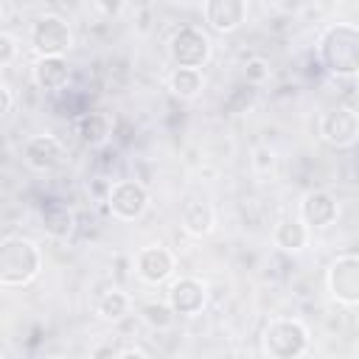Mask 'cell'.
I'll use <instances>...</instances> for the list:
<instances>
[{
	"label": "cell",
	"instance_id": "6da1fadb",
	"mask_svg": "<svg viewBox=\"0 0 359 359\" xmlns=\"http://www.w3.org/2000/svg\"><path fill=\"white\" fill-rule=\"evenodd\" d=\"M320 65L334 76H356L359 73V25L334 22L317 39Z\"/></svg>",
	"mask_w": 359,
	"mask_h": 359
},
{
	"label": "cell",
	"instance_id": "7a4b0ae2",
	"mask_svg": "<svg viewBox=\"0 0 359 359\" xmlns=\"http://www.w3.org/2000/svg\"><path fill=\"white\" fill-rule=\"evenodd\" d=\"M42 269L39 247L25 236H6L0 241V283L25 286Z\"/></svg>",
	"mask_w": 359,
	"mask_h": 359
},
{
	"label": "cell",
	"instance_id": "3957f363",
	"mask_svg": "<svg viewBox=\"0 0 359 359\" xmlns=\"http://www.w3.org/2000/svg\"><path fill=\"white\" fill-rule=\"evenodd\" d=\"M261 348L269 359H300L309 351V328L294 317H278L264 328Z\"/></svg>",
	"mask_w": 359,
	"mask_h": 359
},
{
	"label": "cell",
	"instance_id": "277c9868",
	"mask_svg": "<svg viewBox=\"0 0 359 359\" xmlns=\"http://www.w3.org/2000/svg\"><path fill=\"white\" fill-rule=\"evenodd\" d=\"M104 202H107V208L115 219L135 222L149 208V191L137 180H118V182H109Z\"/></svg>",
	"mask_w": 359,
	"mask_h": 359
},
{
	"label": "cell",
	"instance_id": "5b68a950",
	"mask_svg": "<svg viewBox=\"0 0 359 359\" xmlns=\"http://www.w3.org/2000/svg\"><path fill=\"white\" fill-rule=\"evenodd\" d=\"M171 59L177 67H194L202 70V65L210 59V39L196 25H180L171 36Z\"/></svg>",
	"mask_w": 359,
	"mask_h": 359
},
{
	"label": "cell",
	"instance_id": "8992f818",
	"mask_svg": "<svg viewBox=\"0 0 359 359\" xmlns=\"http://www.w3.org/2000/svg\"><path fill=\"white\" fill-rule=\"evenodd\" d=\"M31 45L39 56H65L73 45V31L59 14H42L31 25Z\"/></svg>",
	"mask_w": 359,
	"mask_h": 359
},
{
	"label": "cell",
	"instance_id": "52a82bcc",
	"mask_svg": "<svg viewBox=\"0 0 359 359\" xmlns=\"http://www.w3.org/2000/svg\"><path fill=\"white\" fill-rule=\"evenodd\" d=\"M328 292L337 303L359 306V255H339L328 266Z\"/></svg>",
	"mask_w": 359,
	"mask_h": 359
},
{
	"label": "cell",
	"instance_id": "ba28073f",
	"mask_svg": "<svg viewBox=\"0 0 359 359\" xmlns=\"http://www.w3.org/2000/svg\"><path fill=\"white\" fill-rule=\"evenodd\" d=\"M320 135L328 146L345 149L359 137V115L351 107H334L320 118Z\"/></svg>",
	"mask_w": 359,
	"mask_h": 359
},
{
	"label": "cell",
	"instance_id": "9c48e42d",
	"mask_svg": "<svg viewBox=\"0 0 359 359\" xmlns=\"http://www.w3.org/2000/svg\"><path fill=\"white\" fill-rule=\"evenodd\" d=\"M174 314L180 317H194L205 309L208 303V289L199 278H177L171 286H168V300H165Z\"/></svg>",
	"mask_w": 359,
	"mask_h": 359
},
{
	"label": "cell",
	"instance_id": "30bf717a",
	"mask_svg": "<svg viewBox=\"0 0 359 359\" xmlns=\"http://www.w3.org/2000/svg\"><path fill=\"white\" fill-rule=\"evenodd\" d=\"M202 17L213 31L230 34L247 20V3L244 0H205Z\"/></svg>",
	"mask_w": 359,
	"mask_h": 359
},
{
	"label": "cell",
	"instance_id": "8fae6325",
	"mask_svg": "<svg viewBox=\"0 0 359 359\" xmlns=\"http://www.w3.org/2000/svg\"><path fill=\"white\" fill-rule=\"evenodd\" d=\"M22 157L25 163L34 168V171H53L62 165L65 160V146L59 137L53 135H34L25 149H22Z\"/></svg>",
	"mask_w": 359,
	"mask_h": 359
},
{
	"label": "cell",
	"instance_id": "7c38bea8",
	"mask_svg": "<svg viewBox=\"0 0 359 359\" xmlns=\"http://www.w3.org/2000/svg\"><path fill=\"white\" fill-rule=\"evenodd\" d=\"M337 213H339L337 199H334L328 191H323V188L309 191V194L303 196V202H300V219H303L306 227L323 230V227H328V224L337 222Z\"/></svg>",
	"mask_w": 359,
	"mask_h": 359
},
{
	"label": "cell",
	"instance_id": "4fadbf2b",
	"mask_svg": "<svg viewBox=\"0 0 359 359\" xmlns=\"http://www.w3.org/2000/svg\"><path fill=\"white\" fill-rule=\"evenodd\" d=\"M135 266H137V275L146 280V283H163L171 278L174 272V255L171 250L160 247V244H151V247H143L135 258Z\"/></svg>",
	"mask_w": 359,
	"mask_h": 359
},
{
	"label": "cell",
	"instance_id": "5bb4252c",
	"mask_svg": "<svg viewBox=\"0 0 359 359\" xmlns=\"http://www.w3.org/2000/svg\"><path fill=\"white\" fill-rule=\"evenodd\" d=\"M34 81L39 90L59 93L70 81V65L65 56H39L34 65Z\"/></svg>",
	"mask_w": 359,
	"mask_h": 359
},
{
	"label": "cell",
	"instance_id": "9a60e30c",
	"mask_svg": "<svg viewBox=\"0 0 359 359\" xmlns=\"http://www.w3.org/2000/svg\"><path fill=\"white\" fill-rule=\"evenodd\" d=\"M39 222H42V230L48 236H53V238H67L76 230L73 208L65 205V202H56V199H50V202H45L39 208Z\"/></svg>",
	"mask_w": 359,
	"mask_h": 359
},
{
	"label": "cell",
	"instance_id": "2e32d148",
	"mask_svg": "<svg viewBox=\"0 0 359 359\" xmlns=\"http://www.w3.org/2000/svg\"><path fill=\"white\" fill-rule=\"evenodd\" d=\"M180 222L182 227L191 233V236H208L216 224V213L210 208V202L205 199H191L182 205V213H180Z\"/></svg>",
	"mask_w": 359,
	"mask_h": 359
},
{
	"label": "cell",
	"instance_id": "e0dca14e",
	"mask_svg": "<svg viewBox=\"0 0 359 359\" xmlns=\"http://www.w3.org/2000/svg\"><path fill=\"white\" fill-rule=\"evenodd\" d=\"M76 132H79L81 143L90 146V149L104 146V143L109 140V135H112L109 121H107V115H101V112H84V115L76 121Z\"/></svg>",
	"mask_w": 359,
	"mask_h": 359
},
{
	"label": "cell",
	"instance_id": "ac0fdd59",
	"mask_svg": "<svg viewBox=\"0 0 359 359\" xmlns=\"http://www.w3.org/2000/svg\"><path fill=\"white\" fill-rule=\"evenodd\" d=\"M272 238L283 252H300L309 244V227L303 224V219H280Z\"/></svg>",
	"mask_w": 359,
	"mask_h": 359
},
{
	"label": "cell",
	"instance_id": "d6986e66",
	"mask_svg": "<svg viewBox=\"0 0 359 359\" xmlns=\"http://www.w3.org/2000/svg\"><path fill=\"white\" fill-rule=\"evenodd\" d=\"M202 87H205L202 70H194V67H174V73L168 76V90H171L177 98H196Z\"/></svg>",
	"mask_w": 359,
	"mask_h": 359
},
{
	"label": "cell",
	"instance_id": "ffe728a7",
	"mask_svg": "<svg viewBox=\"0 0 359 359\" xmlns=\"http://www.w3.org/2000/svg\"><path fill=\"white\" fill-rule=\"evenodd\" d=\"M129 294L126 292H121V289H107L101 297H98V303H95V311L104 317V320H109V323H118V320H123L126 314H129Z\"/></svg>",
	"mask_w": 359,
	"mask_h": 359
},
{
	"label": "cell",
	"instance_id": "44dd1931",
	"mask_svg": "<svg viewBox=\"0 0 359 359\" xmlns=\"http://www.w3.org/2000/svg\"><path fill=\"white\" fill-rule=\"evenodd\" d=\"M140 317H143V323H146L149 328H154V331H168V328L174 325V320H177L174 309H171L168 303H157V300L143 303V306H140Z\"/></svg>",
	"mask_w": 359,
	"mask_h": 359
},
{
	"label": "cell",
	"instance_id": "7402d4cb",
	"mask_svg": "<svg viewBox=\"0 0 359 359\" xmlns=\"http://www.w3.org/2000/svg\"><path fill=\"white\" fill-rule=\"evenodd\" d=\"M255 95H258V90L252 87V84H236L230 93H227V98H224V104H222V112H227V115H238V112H247L252 104H255Z\"/></svg>",
	"mask_w": 359,
	"mask_h": 359
},
{
	"label": "cell",
	"instance_id": "603a6c76",
	"mask_svg": "<svg viewBox=\"0 0 359 359\" xmlns=\"http://www.w3.org/2000/svg\"><path fill=\"white\" fill-rule=\"evenodd\" d=\"M269 79V62L266 59H247V65H244V81L247 84H252V87H258V84H264Z\"/></svg>",
	"mask_w": 359,
	"mask_h": 359
},
{
	"label": "cell",
	"instance_id": "cb8c5ba5",
	"mask_svg": "<svg viewBox=\"0 0 359 359\" xmlns=\"http://www.w3.org/2000/svg\"><path fill=\"white\" fill-rule=\"evenodd\" d=\"M118 356H121V351H118V345L112 339H101L90 351V359H118Z\"/></svg>",
	"mask_w": 359,
	"mask_h": 359
},
{
	"label": "cell",
	"instance_id": "d4e9b609",
	"mask_svg": "<svg viewBox=\"0 0 359 359\" xmlns=\"http://www.w3.org/2000/svg\"><path fill=\"white\" fill-rule=\"evenodd\" d=\"M14 53H17V42H14V36L11 34H0V65L3 67H8L11 65V59H14Z\"/></svg>",
	"mask_w": 359,
	"mask_h": 359
},
{
	"label": "cell",
	"instance_id": "484cf974",
	"mask_svg": "<svg viewBox=\"0 0 359 359\" xmlns=\"http://www.w3.org/2000/svg\"><path fill=\"white\" fill-rule=\"evenodd\" d=\"M272 163H275V151H272L269 146H258V149L252 151V165H255L258 171H269Z\"/></svg>",
	"mask_w": 359,
	"mask_h": 359
},
{
	"label": "cell",
	"instance_id": "4316f807",
	"mask_svg": "<svg viewBox=\"0 0 359 359\" xmlns=\"http://www.w3.org/2000/svg\"><path fill=\"white\" fill-rule=\"evenodd\" d=\"M0 95H3V115H8L14 109V93H11V87L6 81L0 84Z\"/></svg>",
	"mask_w": 359,
	"mask_h": 359
},
{
	"label": "cell",
	"instance_id": "83f0119b",
	"mask_svg": "<svg viewBox=\"0 0 359 359\" xmlns=\"http://www.w3.org/2000/svg\"><path fill=\"white\" fill-rule=\"evenodd\" d=\"M118 359H149V356L143 351H137V348H126V351H121Z\"/></svg>",
	"mask_w": 359,
	"mask_h": 359
}]
</instances>
